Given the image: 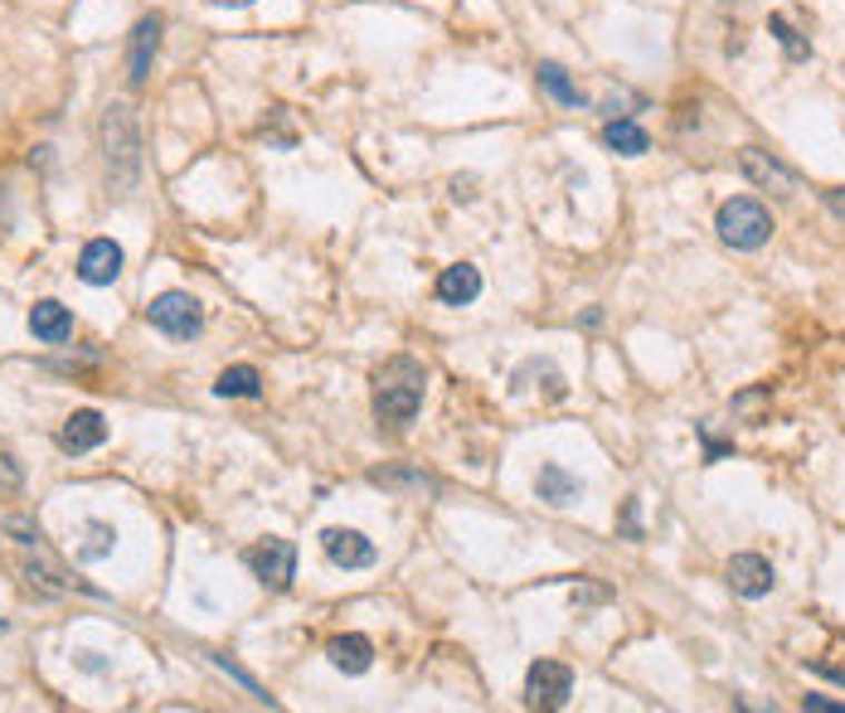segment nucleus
I'll use <instances>...</instances> for the list:
<instances>
[{"label": "nucleus", "mask_w": 845, "mask_h": 713, "mask_svg": "<svg viewBox=\"0 0 845 713\" xmlns=\"http://www.w3.org/2000/svg\"><path fill=\"white\" fill-rule=\"evenodd\" d=\"M802 709H816V713H841V704H836V699H822V694H807V699H802Z\"/></svg>", "instance_id": "nucleus-25"}, {"label": "nucleus", "mask_w": 845, "mask_h": 713, "mask_svg": "<svg viewBox=\"0 0 845 713\" xmlns=\"http://www.w3.org/2000/svg\"><path fill=\"white\" fill-rule=\"evenodd\" d=\"M622 534L627 539H641V524H637V501L622 505Z\"/></svg>", "instance_id": "nucleus-24"}, {"label": "nucleus", "mask_w": 845, "mask_h": 713, "mask_svg": "<svg viewBox=\"0 0 845 713\" xmlns=\"http://www.w3.org/2000/svg\"><path fill=\"white\" fill-rule=\"evenodd\" d=\"M773 583H777V573L763 554H734L729 558V587L739 592V597H768Z\"/></svg>", "instance_id": "nucleus-8"}, {"label": "nucleus", "mask_w": 845, "mask_h": 713, "mask_svg": "<svg viewBox=\"0 0 845 713\" xmlns=\"http://www.w3.org/2000/svg\"><path fill=\"white\" fill-rule=\"evenodd\" d=\"M768 30L777 34V44L787 49V59H807V53H812V44L797 34V24L787 20V16H773V20H768Z\"/></svg>", "instance_id": "nucleus-22"}, {"label": "nucleus", "mask_w": 845, "mask_h": 713, "mask_svg": "<svg viewBox=\"0 0 845 713\" xmlns=\"http://www.w3.org/2000/svg\"><path fill=\"white\" fill-rule=\"evenodd\" d=\"M744 175L754 185H763V190H777V195H787L797 185V175L787 166H777V160H768V151H758V146H748L744 151Z\"/></svg>", "instance_id": "nucleus-13"}, {"label": "nucleus", "mask_w": 845, "mask_h": 713, "mask_svg": "<svg viewBox=\"0 0 845 713\" xmlns=\"http://www.w3.org/2000/svg\"><path fill=\"white\" fill-rule=\"evenodd\" d=\"M816 675H826V680H836V684H845V670H831V665H812Z\"/></svg>", "instance_id": "nucleus-28"}, {"label": "nucleus", "mask_w": 845, "mask_h": 713, "mask_svg": "<svg viewBox=\"0 0 845 713\" xmlns=\"http://www.w3.org/2000/svg\"><path fill=\"white\" fill-rule=\"evenodd\" d=\"M160 30H166V20L160 16H141L137 30H131V49H127V83L141 88L146 78H151V63H156V49H160Z\"/></svg>", "instance_id": "nucleus-7"}, {"label": "nucleus", "mask_w": 845, "mask_h": 713, "mask_svg": "<svg viewBox=\"0 0 845 713\" xmlns=\"http://www.w3.org/2000/svg\"><path fill=\"white\" fill-rule=\"evenodd\" d=\"M321 548L335 568H370L374 563V544L360 529H326L321 534Z\"/></svg>", "instance_id": "nucleus-10"}, {"label": "nucleus", "mask_w": 845, "mask_h": 713, "mask_svg": "<svg viewBox=\"0 0 845 713\" xmlns=\"http://www.w3.org/2000/svg\"><path fill=\"white\" fill-rule=\"evenodd\" d=\"M0 631H6V622H0Z\"/></svg>", "instance_id": "nucleus-30"}, {"label": "nucleus", "mask_w": 845, "mask_h": 713, "mask_svg": "<svg viewBox=\"0 0 845 713\" xmlns=\"http://www.w3.org/2000/svg\"><path fill=\"white\" fill-rule=\"evenodd\" d=\"M715 228H719V238L729 248H744V252H754V248H763L773 238V219H768V209L758 205V199H748V195H739V199H729V205L719 209V219H715Z\"/></svg>", "instance_id": "nucleus-3"}, {"label": "nucleus", "mask_w": 845, "mask_h": 713, "mask_svg": "<svg viewBox=\"0 0 845 713\" xmlns=\"http://www.w3.org/2000/svg\"><path fill=\"white\" fill-rule=\"evenodd\" d=\"M534 491H540V501H549V505H569V501H579V476H569L559 462H549V466H540V476H534Z\"/></svg>", "instance_id": "nucleus-16"}, {"label": "nucleus", "mask_w": 845, "mask_h": 713, "mask_svg": "<svg viewBox=\"0 0 845 713\" xmlns=\"http://www.w3.org/2000/svg\"><path fill=\"white\" fill-rule=\"evenodd\" d=\"M476 296H481V273L472 263L442 267V277H438V301L442 306H472Z\"/></svg>", "instance_id": "nucleus-12"}, {"label": "nucleus", "mask_w": 845, "mask_h": 713, "mask_svg": "<svg viewBox=\"0 0 845 713\" xmlns=\"http://www.w3.org/2000/svg\"><path fill=\"white\" fill-rule=\"evenodd\" d=\"M117 273H122V248H117L112 238H92V244L78 252V277H83L88 287H107V281H117Z\"/></svg>", "instance_id": "nucleus-9"}, {"label": "nucleus", "mask_w": 845, "mask_h": 713, "mask_svg": "<svg viewBox=\"0 0 845 713\" xmlns=\"http://www.w3.org/2000/svg\"><path fill=\"white\" fill-rule=\"evenodd\" d=\"M374 486H389V491H419V495H438V481L423 476V471H374Z\"/></svg>", "instance_id": "nucleus-20"}, {"label": "nucleus", "mask_w": 845, "mask_h": 713, "mask_svg": "<svg viewBox=\"0 0 845 713\" xmlns=\"http://www.w3.org/2000/svg\"><path fill=\"white\" fill-rule=\"evenodd\" d=\"M214 394H219V398H258L263 394V379H258V369H253V365H234V369L219 374Z\"/></svg>", "instance_id": "nucleus-19"}, {"label": "nucleus", "mask_w": 845, "mask_h": 713, "mask_svg": "<svg viewBox=\"0 0 845 713\" xmlns=\"http://www.w3.org/2000/svg\"><path fill=\"white\" fill-rule=\"evenodd\" d=\"M214 6H253V0H214Z\"/></svg>", "instance_id": "nucleus-29"}, {"label": "nucleus", "mask_w": 845, "mask_h": 713, "mask_svg": "<svg viewBox=\"0 0 845 713\" xmlns=\"http://www.w3.org/2000/svg\"><path fill=\"white\" fill-rule=\"evenodd\" d=\"M826 205H831V214H841L845 219V190H826Z\"/></svg>", "instance_id": "nucleus-26"}, {"label": "nucleus", "mask_w": 845, "mask_h": 713, "mask_svg": "<svg viewBox=\"0 0 845 713\" xmlns=\"http://www.w3.org/2000/svg\"><path fill=\"white\" fill-rule=\"evenodd\" d=\"M602 141H608L617 156H647V151H651V137H647V131H641L637 122H627V117H617V122H608V131H602Z\"/></svg>", "instance_id": "nucleus-17"}, {"label": "nucleus", "mask_w": 845, "mask_h": 713, "mask_svg": "<svg viewBox=\"0 0 845 713\" xmlns=\"http://www.w3.org/2000/svg\"><path fill=\"white\" fill-rule=\"evenodd\" d=\"M423 408V365L413 359H389V365L374 374V413L380 423L409 427Z\"/></svg>", "instance_id": "nucleus-1"}, {"label": "nucleus", "mask_w": 845, "mask_h": 713, "mask_svg": "<svg viewBox=\"0 0 845 713\" xmlns=\"http://www.w3.org/2000/svg\"><path fill=\"white\" fill-rule=\"evenodd\" d=\"M146 320L170 335V340H190V335H199V326H205V316H199V301L185 291H160L151 306H146Z\"/></svg>", "instance_id": "nucleus-4"}, {"label": "nucleus", "mask_w": 845, "mask_h": 713, "mask_svg": "<svg viewBox=\"0 0 845 713\" xmlns=\"http://www.w3.org/2000/svg\"><path fill=\"white\" fill-rule=\"evenodd\" d=\"M244 563L253 568V577H258L263 587H273V592L292 587V577H297V548H292L287 539H263V544H253L248 554H244Z\"/></svg>", "instance_id": "nucleus-5"}, {"label": "nucleus", "mask_w": 845, "mask_h": 713, "mask_svg": "<svg viewBox=\"0 0 845 713\" xmlns=\"http://www.w3.org/2000/svg\"><path fill=\"white\" fill-rule=\"evenodd\" d=\"M534 78H540V88H544L554 102H563V107H583V102H588L583 92H579V83H573V78L563 73L559 63H540V69H534Z\"/></svg>", "instance_id": "nucleus-18"}, {"label": "nucleus", "mask_w": 845, "mask_h": 713, "mask_svg": "<svg viewBox=\"0 0 845 713\" xmlns=\"http://www.w3.org/2000/svg\"><path fill=\"white\" fill-rule=\"evenodd\" d=\"M768 408H773V394H768V388H748V394L734 398V418H744L748 427H763V423H768Z\"/></svg>", "instance_id": "nucleus-21"}, {"label": "nucleus", "mask_w": 845, "mask_h": 713, "mask_svg": "<svg viewBox=\"0 0 845 713\" xmlns=\"http://www.w3.org/2000/svg\"><path fill=\"white\" fill-rule=\"evenodd\" d=\"M102 156H107V170H112L117 185H131L137 180V166H141V137H137V117H131L127 102H112L102 112Z\"/></svg>", "instance_id": "nucleus-2"}, {"label": "nucleus", "mask_w": 845, "mask_h": 713, "mask_svg": "<svg viewBox=\"0 0 845 713\" xmlns=\"http://www.w3.org/2000/svg\"><path fill=\"white\" fill-rule=\"evenodd\" d=\"M102 437H107V423H102V413H92V408H78L73 418L59 427V447L73 452V456L102 447Z\"/></svg>", "instance_id": "nucleus-11"}, {"label": "nucleus", "mask_w": 845, "mask_h": 713, "mask_svg": "<svg viewBox=\"0 0 845 713\" xmlns=\"http://www.w3.org/2000/svg\"><path fill=\"white\" fill-rule=\"evenodd\" d=\"M326 655H331V665L335 670H345V675H365V670L374 665V645H370V636H335L331 645H326Z\"/></svg>", "instance_id": "nucleus-15"}, {"label": "nucleus", "mask_w": 845, "mask_h": 713, "mask_svg": "<svg viewBox=\"0 0 845 713\" xmlns=\"http://www.w3.org/2000/svg\"><path fill=\"white\" fill-rule=\"evenodd\" d=\"M30 330H35V340H45V345H63V340L73 335L69 306H59V301H39L35 311H30Z\"/></svg>", "instance_id": "nucleus-14"}, {"label": "nucleus", "mask_w": 845, "mask_h": 713, "mask_svg": "<svg viewBox=\"0 0 845 713\" xmlns=\"http://www.w3.org/2000/svg\"><path fill=\"white\" fill-rule=\"evenodd\" d=\"M6 462H10V456H6V452H0V476H6V481H10V486H16V481H20V471H16V466H6Z\"/></svg>", "instance_id": "nucleus-27"}, {"label": "nucleus", "mask_w": 845, "mask_h": 713, "mask_svg": "<svg viewBox=\"0 0 845 713\" xmlns=\"http://www.w3.org/2000/svg\"><path fill=\"white\" fill-rule=\"evenodd\" d=\"M112 539H117V534H112V524L92 519V524H88V544H83V558H88V563H92V558H107V554H112Z\"/></svg>", "instance_id": "nucleus-23"}, {"label": "nucleus", "mask_w": 845, "mask_h": 713, "mask_svg": "<svg viewBox=\"0 0 845 713\" xmlns=\"http://www.w3.org/2000/svg\"><path fill=\"white\" fill-rule=\"evenodd\" d=\"M573 694V670L559 661H534L525 675V704L530 709H563Z\"/></svg>", "instance_id": "nucleus-6"}]
</instances>
